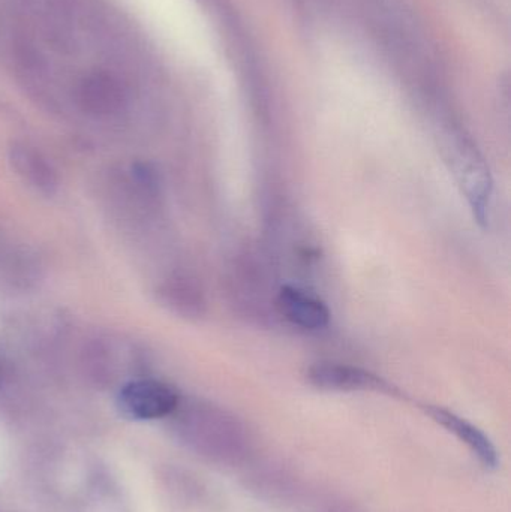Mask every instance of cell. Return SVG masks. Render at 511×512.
I'll list each match as a JSON object with an SVG mask.
<instances>
[{"label": "cell", "instance_id": "obj_6", "mask_svg": "<svg viewBox=\"0 0 511 512\" xmlns=\"http://www.w3.org/2000/svg\"><path fill=\"white\" fill-rule=\"evenodd\" d=\"M276 307L290 324L305 330H320L330 322L327 304L299 286H282L276 297Z\"/></svg>", "mask_w": 511, "mask_h": 512}, {"label": "cell", "instance_id": "obj_5", "mask_svg": "<svg viewBox=\"0 0 511 512\" xmlns=\"http://www.w3.org/2000/svg\"><path fill=\"white\" fill-rule=\"evenodd\" d=\"M425 411L432 420L437 421L440 426L453 433L459 441L464 442L470 448L471 453L482 463L483 468L489 469V471H495L498 468L500 454H498L497 447L476 424L459 417L449 409L441 408V406L429 405L426 406Z\"/></svg>", "mask_w": 511, "mask_h": 512}, {"label": "cell", "instance_id": "obj_4", "mask_svg": "<svg viewBox=\"0 0 511 512\" xmlns=\"http://www.w3.org/2000/svg\"><path fill=\"white\" fill-rule=\"evenodd\" d=\"M309 384L326 391H377V393L393 394L392 385L387 384L380 376L339 363H315L306 372Z\"/></svg>", "mask_w": 511, "mask_h": 512}, {"label": "cell", "instance_id": "obj_3", "mask_svg": "<svg viewBox=\"0 0 511 512\" xmlns=\"http://www.w3.org/2000/svg\"><path fill=\"white\" fill-rule=\"evenodd\" d=\"M179 394L155 379H138L120 388L117 408L131 420H158L179 408Z\"/></svg>", "mask_w": 511, "mask_h": 512}, {"label": "cell", "instance_id": "obj_8", "mask_svg": "<svg viewBox=\"0 0 511 512\" xmlns=\"http://www.w3.org/2000/svg\"><path fill=\"white\" fill-rule=\"evenodd\" d=\"M84 105L96 114H110L122 104V93L110 81H90L83 90Z\"/></svg>", "mask_w": 511, "mask_h": 512}, {"label": "cell", "instance_id": "obj_7", "mask_svg": "<svg viewBox=\"0 0 511 512\" xmlns=\"http://www.w3.org/2000/svg\"><path fill=\"white\" fill-rule=\"evenodd\" d=\"M14 170L36 191L53 195L59 186V177L51 162L42 153L24 144H14L9 152Z\"/></svg>", "mask_w": 511, "mask_h": 512}, {"label": "cell", "instance_id": "obj_2", "mask_svg": "<svg viewBox=\"0 0 511 512\" xmlns=\"http://www.w3.org/2000/svg\"><path fill=\"white\" fill-rule=\"evenodd\" d=\"M191 418L194 444L210 459L237 463L248 453L245 427L233 415L212 406H201Z\"/></svg>", "mask_w": 511, "mask_h": 512}, {"label": "cell", "instance_id": "obj_10", "mask_svg": "<svg viewBox=\"0 0 511 512\" xmlns=\"http://www.w3.org/2000/svg\"><path fill=\"white\" fill-rule=\"evenodd\" d=\"M332 512H335V511H332ZM336 512H354V511L347 510V508H344V510H342V508H339V510Z\"/></svg>", "mask_w": 511, "mask_h": 512}, {"label": "cell", "instance_id": "obj_1", "mask_svg": "<svg viewBox=\"0 0 511 512\" xmlns=\"http://www.w3.org/2000/svg\"><path fill=\"white\" fill-rule=\"evenodd\" d=\"M443 150L446 164L461 186L462 194L467 198L474 218L479 224H488L494 183L482 153L470 137L455 129L446 135Z\"/></svg>", "mask_w": 511, "mask_h": 512}, {"label": "cell", "instance_id": "obj_9", "mask_svg": "<svg viewBox=\"0 0 511 512\" xmlns=\"http://www.w3.org/2000/svg\"><path fill=\"white\" fill-rule=\"evenodd\" d=\"M162 295H164V303L173 307V309L177 310L179 313L192 315V313L197 312L198 307L201 306L198 292L195 291L189 283L183 282L182 279L168 283V285L162 289Z\"/></svg>", "mask_w": 511, "mask_h": 512}]
</instances>
